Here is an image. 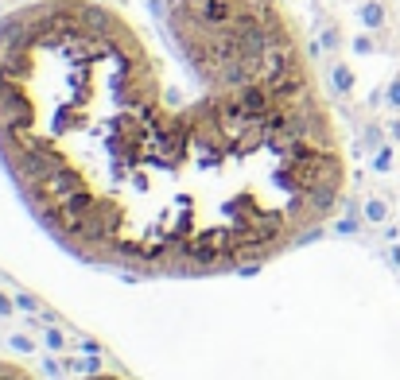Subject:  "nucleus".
Returning <instances> with one entry per match:
<instances>
[{
  "label": "nucleus",
  "instance_id": "f257e3e1",
  "mask_svg": "<svg viewBox=\"0 0 400 380\" xmlns=\"http://www.w3.org/2000/svg\"><path fill=\"white\" fill-rule=\"evenodd\" d=\"M0 163L66 252L152 280L249 272L346 198L288 0H31L0 20Z\"/></svg>",
  "mask_w": 400,
  "mask_h": 380
},
{
  "label": "nucleus",
  "instance_id": "f03ea898",
  "mask_svg": "<svg viewBox=\"0 0 400 380\" xmlns=\"http://www.w3.org/2000/svg\"><path fill=\"white\" fill-rule=\"evenodd\" d=\"M0 380H36V377L24 365H16V361H0Z\"/></svg>",
  "mask_w": 400,
  "mask_h": 380
},
{
  "label": "nucleus",
  "instance_id": "7ed1b4c3",
  "mask_svg": "<svg viewBox=\"0 0 400 380\" xmlns=\"http://www.w3.org/2000/svg\"><path fill=\"white\" fill-rule=\"evenodd\" d=\"M97 380H113V377H97Z\"/></svg>",
  "mask_w": 400,
  "mask_h": 380
}]
</instances>
